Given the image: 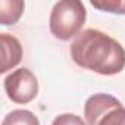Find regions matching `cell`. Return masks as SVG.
Here are the masks:
<instances>
[{"mask_svg":"<svg viewBox=\"0 0 125 125\" xmlns=\"http://www.w3.org/2000/svg\"><path fill=\"white\" fill-rule=\"evenodd\" d=\"M71 56L84 69L100 75H116L125 68V49L103 31L88 28L71 44Z\"/></svg>","mask_w":125,"mask_h":125,"instance_id":"1","label":"cell"},{"mask_svg":"<svg viewBox=\"0 0 125 125\" xmlns=\"http://www.w3.org/2000/svg\"><path fill=\"white\" fill-rule=\"evenodd\" d=\"M85 6L80 0H60L50 13V32L62 41L77 37L85 22Z\"/></svg>","mask_w":125,"mask_h":125,"instance_id":"2","label":"cell"},{"mask_svg":"<svg viewBox=\"0 0 125 125\" xmlns=\"http://www.w3.org/2000/svg\"><path fill=\"white\" fill-rule=\"evenodd\" d=\"M3 83H5V91L13 103L27 104L37 97L38 93L37 78L27 68H19L10 72Z\"/></svg>","mask_w":125,"mask_h":125,"instance_id":"3","label":"cell"},{"mask_svg":"<svg viewBox=\"0 0 125 125\" xmlns=\"http://www.w3.org/2000/svg\"><path fill=\"white\" fill-rule=\"evenodd\" d=\"M122 104L116 97L104 93L94 94L87 99L84 104V118L87 121V125H97L99 119L112 107Z\"/></svg>","mask_w":125,"mask_h":125,"instance_id":"4","label":"cell"},{"mask_svg":"<svg viewBox=\"0 0 125 125\" xmlns=\"http://www.w3.org/2000/svg\"><path fill=\"white\" fill-rule=\"evenodd\" d=\"M2 41V52H3V63H2V74H6L12 68H15L22 59V46L19 40L10 34H0Z\"/></svg>","mask_w":125,"mask_h":125,"instance_id":"5","label":"cell"},{"mask_svg":"<svg viewBox=\"0 0 125 125\" xmlns=\"http://www.w3.org/2000/svg\"><path fill=\"white\" fill-rule=\"evenodd\" d=\"M25 3L22 0H0V22L2 25H13L19 21Z\"/></svg>","mask_w":125,"mask_h":125,"instance_id":"6","label":"cell"},{"mask_svg":"<svg viewBox=\"0 0 125 125\" xmlns=\"http://www.w3.org/2000/svg\"><path fill=\"white\" fill-rule=\"evenodd\" d=\"M2 125H40V121L31 110L16 109L3 118Z\"/></svg>","mask_w":125,"mask_h":125,"instance_id":"7","label":"cell"},{"mask_svg":"<svg viewBox=\"0 0 125 125\" xmlns=\"http://www.w3.org/2000/svg\"><path fill=\"white\" fill-rule=\"evenodd\" d=\"M97 125H125V107L119 104L109 109L99 119Z\"/></svg>","mask_w":125,"mask_h":125,"instance_id":"8","label":"cell"},{"mask_svg":"<svg viewBox=\"0 0 125 125\" xmlns=\"http://www.w3.org/2000/svg\"><path fill=\"white\" fill-rule=\"evenodd\" d=\"M91 6L109 12V13H121L125 15V0H103V2H91Z\"/></svg>","mask_w":125,"mask_h":125,"instance_id":"9","label":"cell"},{"mask_svg":"<svg viewBox=\"0 0 125 125\" xmlns=\"http://www.w3.org/2000/svg\"><path fill=\"white\" fill-rule=\"evenodd\" d=\"M52 125H87L83 118L74 113H62L56 116L52 122Z\"/></svg>","mask_w":125,"mask_h":125,"instance_id":"10","label":"cell"}]
</instances>
